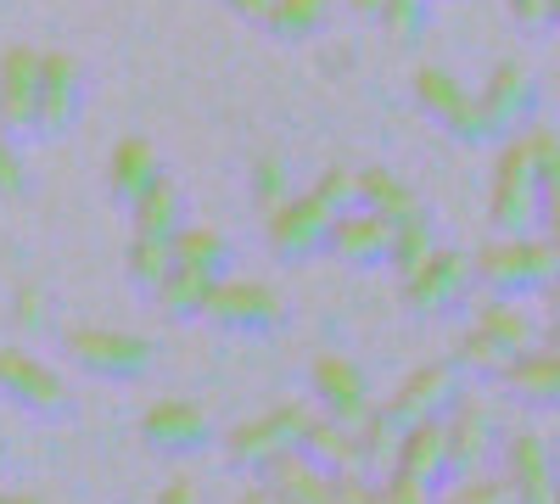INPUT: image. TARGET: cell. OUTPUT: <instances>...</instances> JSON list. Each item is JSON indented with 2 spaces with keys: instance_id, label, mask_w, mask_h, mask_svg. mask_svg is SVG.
Listing matches in <instances>:
<instances>
[{
  "instance_id": "6da1fadb",
  "label": "cell",
  "mask_w": 560,
  "mask_h": 504,
  "mask_svg": "<svg viewBox=\"0 0 560 504\" xmlns=\"http://www.w3.org/2000/svg\"><path fill=\"white\" fill-rule=\"evenodd\" d=\"M471 274H477V286L488 297H527V292H544L555 281L560 263L533 231V236H493L471 258Z\"/></svg>"
},
{
  "instance_id": "7a4b0ae2",
  "label": "cell",
  "mask_w": 560,
  "mask_h": 504,
  "mask_svg": "<svg viewBox=\"0 0 560 504\" xmlns=\"http://www.w3.org/2000/svg\"><path fill=\"white\" fill-rule=\"evenodd\" d=\"M308 421H314V409H308V403H298V398H292V403L264 409V415H253V421H242L236 432L224 437L230 466L247 471V477H264L275 460H287V454H298V448H303Z\"/></svg>"
},
{
  "instance_id": "3957f363",
  "label": "cell",
  "mask_w": 560,
  "mask_h": 504,
  "mask_svg": "<svg viewBox=\"0 0 560 504\" xmlns=\"http://www.w3.org/2000/svg\"><path fill=\"white\" fill-rule=\"evenodd\" d=\"M538 202H544V186H538V168L522 146V134H510L499 146V163H493V186H488V219L499 236H533L538 231Z\"/></svg>"
},
{
  "instance_id": "277c9868",
  "label": "cell",
  "mask_w": 560,
  "mask_h": 504,
  "mask_svg": "<svg viewBox=\"0 0 560 504\" xmlns=\"http://www.w3.org/2000/svg\"><path fill=\"white\" fill-rule=\"evenodd\" d=\"M68 359L84 376L102 382H140L158 364V348L135 331H113V326H73L68 331Z\"/></svg>"
},
{
  "instance_id": "5b68a950",
  "label": "cell",
  "mask_w": 560,
  "mask_h": 504,
  "mask_svg": "<svg viewBox=\"0 0 560 504\" xmlns=\"http://www.w3.org/2000/svg\"><path fill=\"white\" fill-rule=\"evenodd\" d=\"M202 319L213 331H236V337H258L275 331L287 319V303H280L264 281H242V274H219L202 297Z\"/></svg>"
},
{
  "instance_id": "8992f818",
  "label": "cell",
  "mask_w": 560,
  "mask_h": 504,
  "mask_svg": "<svg viewBox=\"0 0 560 504\" xmlns=\"http://www.w3.org/2000/svg\"><path fill=\"white\" fill-rule=\"evenodd\" d=\"M415 102H420V113H427V118H438L454 141H465V146L493 141L488 124H482V107H477V90L465 84V79H454L448 68H438V62L415 68Z\"/></svg>"
},
{
  "instance_id": "52a82bcc",
  "label": "cell",
  "mask_w": 560,
  "mask_h": 504,
  "mask_svg": "<svg viewBox=\"0 0 560 504\" xmlns=\"http://www.w3.org/2000/svg\"><path fill=\"white\" fill-rule=\"evenodd\" d=\"M477 274H471V253H454V247H432L427 258H420L409 274H404V303L415 314H448L459 308L465 297H471Z\"/></svg>"
},
{
  "instance_id": "ba28073f",
  "label": "cell",
  "mask_w": 560,
  "mask_h": 504,
  "mask_svg": "<svg viewBox=\"0 0 560 504\" xmlns=\"http://www.w3.org/2000/svg\"><path fill=\"white\" fill-rule=\"evenodd\" d=\"M443 437H448V482L477 477L493 454V437H499V409L477 392H459L443 409Z\"/></svg>"
},
{
  "instance_id": "9c48e42d",
  "label": "cell",
  "mask_w": 560,
  "mask_h": 504,
  "mask_svg": "<svg viewBox=\"0 0 560 504\" xmlns=\"http://www.w3.org/2000/svg\"><path fill=\"white\" fill-rule=\"evenodd\" d=\"M0 392H7L18 409H28V415H39V421H62L73 409L68 382L45 359H34L28 348H0Z\"/></svg>"
},
{
  "instance_id": "30bf717a",
  "label": "cell",
  "mask_w": 560,
  "mask_h": 504,
  "mask_svg": "<svg viewBox=\"0 0 560 504\" xmlns=\"http://www.w3.org/2000/svg\"><path fill=\"white\" fill-rule=\"evenodd\" d=\"M454 398H459V371H454V359H432V364H420V371H409L404 387H398L387 403H376V409L404 432V426H420V421H438Z\"/></svg>"
},
{
  "instance_id": "8fae6325",
  "label": "cell",
  "mask_w": 560,
  "mask_h": 504,
  "mask_svg": "<svg viewBox=\"0 0 560 504\" xmlns=\"http://www.w3.org/2000/svg\"><path fill=\"white\" fill-rule=\"evenodd\" d=\"M477 107H482V124H488L493 141H510V134H522L527 118H533V107H538L533 73H527L516 57H504V62L488 73V84L477 90Z\"/></svg>"
},
{
  "instance_id": "7c38bea8",
  "label": "cell",
  "mask_w": 560,
  "mask_h": 504,
  "mask_svg": "<svg viewBox=\"0 0 560 504\" xmlns=\"http://www.w3.org/2000/svg\"><path fill=\"white\" fill-rule=\"evenodd\" d=\"M308 392H314V403H319V415H331V421H342V426L370 421V409H376V392H370L364 371H359V364H348L342 353L314 359Z\"/></svg>"
},
{
  "instance_id": "4fadbf2b",
  "label": "cell",
  "mask_w": 560,
  "mask_h": 504,
  "mask_svg": "<svg viewBox=\"0 0 560 504\" xmlns=\"http://www.w3.org/2000/svg\"><path fill=\"white\" fill-rule=\"evenodd\" d=\"M79 118V62L68 51H39V96H34V134L57 141Z\"/></svg>"
},
{
  "instance_id": "5bb4252c",
  "label": "cell",
  "mask_w": 560,
  "mask_h": 504,
  "mask_svg": "<svg viewBox=\"0 0 560 504\" xmlns=\"http://www.w3.org/2000/svg\"><path fill=\"white\" fill-rule=\"evenodd\" d=\"M140 437L158 454H202L213 443V415L191 398H163L140 415Z\"/></svg>"
},
{
  "instance_id": "9a60e30c",
  "label": "cell",
  "mask_w": 560,
  "mask_h": 504,
  "mask_svg": "<svg viewBox=\"0 0 560 504\" xmlns=\"http://www.w3.org/2000/svg\"><path fill=\"white\" fill-rule=\"evenodd\" d=\"M325 236H331V213H325L308 191L292 197V202H280L269 213V247H275V258H287V263L319 258L325 253Z\"/></svg>"
},
{
  "instance_id": "2e32d148",
  "label": "cell",
  "mask_w": 560,
  "mask_h": 504,
  "mask_svg": "<svg viewBox=\"0 0 560 504\" xmlns=\"http://www.w3.org/2000/svg\"><path fill=\"white\" fill-rule=\"evenodd\" d=\"M504 482L516 493V504H555L560 488V466L538 432H510L504 443Z\"/></svg>"
},
{
  "instance_id": "e0dca14e",
  "label": "cell",
  "mask_w": 560,
  "mask_h": 504,
  "mask_svg": "<svg viewBox=\"0 0 560 504\" xmlns=\"http://www.w3.org/2000/svg\"><path fill=\"white\" fill-rule=\"evenodd\" d=\"M325 253L337 263H353V269H382L387 253H393V224L370 208H353V213H337L331 219V236H325Z\"/></svg>"
},
{
  "instance_id": "ac0fdd59",
  "label": "cell",
  "mask_w": 560,
  "mask_h": 504,
  "mask_svg": "<svg viewBox=\"0 0 560 504\" xmlns=\"http://www.w3.org/2000/svg\"><path fill=\"white\" fill-rule=\"evenodd\" d=\"M34 96H39V51L7 45L0 57V124L12 134H34Z\"/></svg>"
},
{
  "instance_id": "d6986e66",
  "label": "cell",
  "mask_w": 560,
  "mask_h": 504,
  "mask_svg": "<svg viewBox=\"0 0 560 504\" xmlns=\"http://www.w3.org/2000/svg\"><path fill=\"white\" fill-rule=\"evenodd\" d=\"M398 477L420 482V488H443L448 482V437H443V415L438 421H420V426H404L398 437Z\"/></svg>"
},
{
  "instance_id": "ffe728a7",
  "label": "cell",
  "mask_w": 560,
  "mask_h": 504,
  "mask_svg": "<svg viewBox=\"0 0 560 504\" xmlns=\"http://www.w3.org/2000/svg\"><path fill=\"white\" fill-rule=\"evenodd\" d=\"M163 174V157H158V146L147 141V134H124V141L113 146V157H107V191L129 208L140 191L152 186V179Z\"/></svg>"
},
{
  "instance_id": "44dd1931",
  "label": "cell",
  "mask_w": 560,
  "mask_h": 504,
  "mask_svg": "<svg viewBox=\"0 0 560 504\" xmlns=\"http://www.w3.org/2000/svg\"><path fill=\"white\" fill-rule=\"evenodd\" d=\"M471 331H482L488 342H499L510 359H522L538 348V331H533V319L510 303V297H482L477 314H471Z\"/></svg>"
},
{
  "instance_id": "7402d4cb",
  "label": "cell",
  "mask_w": 560,
  "mask_h": 504,
  "mask_svg": "<svg viewBox=\"0 0 560 504\" xmlns=\"http://www.w3.org/2000/svg\"><path fill=\"white\" fill-rule=\"evenodd\" d=\"M298 454H303V460H314L325 477H348V471H359L353 426H342V421H331V415H314V421H308Z\"/></svg>"
},
{
  "instance_id": "603a6c76",
  "label": "cell",
  "mask_w": 560,
  "mask_h": 504,
  "mask_svg": "<svg viewBox=\"0 0 560 504\" xmlns=\"http://www.w3.org/2000/svg\"><path fill=\"white\" fill-rule=\"evenodd\" d=\"M129 224H135V236H174L185 224V197L168 174H158L152 186L129 202Z\"/></svg>"
},
{
  "instance_id": "cb8c5ba5",
  "label": "cell",
  "mask_w": 560,
  "mask_h": 504,
  "mask_svg": "<svg viewBox=\"0 0 560 504\" xmlns=\"http://www.w3.org/2000/svg\"><path fill=\"white\" fill-rule=\"evenodd\" d=\"M504 387L527 398V403H560V353L555 348H533L504 371Z\"/></svg>"
},
{
  "instance_id": "d4e9b609",
  "label": "cell",
  "mask_w": 560,
  "mask_h": 504,
  "mask_svg": "<svg viewBox=\"0 0 560 504\" xmlns=\"http://www.w3.org/2000/svg\"><path fill=\"white\" fill-rule=\"evenodd\" d=\"M398 426L382 415V409H370V421H359L353 426V448H359V477H370V482H382V477H393V466H398Z\"/></svg>"
},
{
  "instance_id": "484cf974",
  "label": "cell",
  "mask_w": 560,
  "mask_h": 504,
  "mask_svg": "<svg viewBox=\"0 0 560 504\" xmlns=\"http://www.w3.org/2000/svg\"><path fill=\"white\" fill-rule=\"evenodd\" d=\"M168 247H174L179 269H197V274H208V281H219V274L230 269V242L219 231H208V224H179V231L168 236Z\"/></svg>"
},
{
  "instance_id": "4316f807",
  "label": "cell",
  "mask_w": 560,
  "mask_h": 504,
  "mask_svg": "<svg viewBox=\"0 0 560 504\" xmlns=\"http://www.w3.org/2000/svg\"><path fill=\"white\" fill-rule=\"evenodd\" d=\"M359 208H370V213H382L387 224H398V219L420 213V197L404 186L393 168H359Z\"/></svg>"
},
{
  "instance_id": "83f0119b",
  "label": "cell",
  "mask_w": 560,
  "mask_h": 504,
  "mask_svg": "<svg viewBox=\"0 0 560 504\" xmlns=\"http://www.w3.org/2000/svg\"><path fill=\"white\" fill-rule=\"evenodd\" d=\"M331 23V0H269L264 7V28L275 39H308Z\"/></svg>"
},
{
  "instance_id": "f1b7e54d",
  "label": "cell",
  "mask_w": 560,
  "mask_h": 504,
  "mask_svg": "<svg viewBox=\"0 0 560 504\" xmlns=\"http://www.w3.org/2000/svg\"><path fill=\"white\" fill-rule=\"evenodd\" d=\"M124 269H129V281L152 297V292L168 281V269H174V247H168V236H135L129 253H124Z\"/></svg>"
},
{
  "instance_id": "f546056e",
  "label": "cell",
  "mask_w": 560,
  "mask_h": 504,
  "mask_svg": "<svg viewBox=\"0 0 560 504\" xmlns=\"http://www.w3.org/2000/svg\"><path fill=\"white\" fill-rule=\"evenodd\" d=\"M208 274H197V269H168V281L152 292L158 297V308H163V319H202V297H208Z\"/></svg>"
},
{
  "instance_id": "4dcf8cb0",
  "label": "cell",
  "mask_w": 560,
  "mask_h": 504,
  "mask_svg": "<svg viewBox=\"0 0 560 504\" xmlns=\"http://www.w3.org/2000/svg\"><path fill=\"white\" fill-rule=\"evenodd\" d=\"M448 359H454V371H459V376H477V382H504V371L516 364L499 342H488L482 331H465V337L454 342Z\"/></svg>"
},
{
  "instance_id": "1f68e13d",
  "label": "cell",
  "mask_w": 560,
  "mask_h": 504,
  "mask_svg": "<svg viewBox=\"0 0 560 504\" xmlns=\"http://www.w3.org/2000/svg\"><path fill=\"white\" fill-rule=\"evenodd\" d=\"M292 197H298L292 163L280 152H258L253 157V202H258V213H275L280 202H292Z\"/></svg>"
},
{
  "instance_id": "d6a6232c",
  "label": "cell",
  "mask_w": 560,
  "mask_h": 504,
  "mask_svg": "<svg viewBox=\"0 0 560 504\" xmlns=\"http://www.w3.org/2000/svg\"><path fill=\"white\" fill-rule=\"evenodd\" d=\"M438 247V236H432V219H427V208L420 213H409V219H398L393 224V253H387V263L398 269V274H409L420 258H427Z\"/></svg>"
},
{
  "instance_id": "836d02e7",
  "label": "cell",
  "mask_w": 560,
  "mask_h": 504,
  "mask_svg": "<svg viewBox=\"0 0 560 504\" xmlns=\"http://www.w3.org/2000/svg\"><path fill=\"white\" fill-rule=\"evenodd\" d=\"M12 331L18 337H45V331H51V297H45V286L23 281L12 292Z\"/></svg>"
},
{
  "instance_id": "e575fe53",
  "label": "cell",
  "mask_w": 560,
  "mask_h": 504,
  "mask_svg": "<svg viewBox=\"0 0 560 504\" xmlns=\"http://www.w3.org/2000/svg\"><path fill=\"white\" fill-rule=\"evenodd\" d=\"M432 504H516V493H510V482L504 477H459V482H448Z\"/></svg>"
},
{
  "instance_id": "d590c367",
  "label": "cell",
  "mask_w": 560,
  "mask_h": 504,
  "mask_svg": "<svg viewBox=\"0 0 560 504\" xmlns=\"http://www.w3.org/2000/svg\"><path fill=\"white\" fill-rule=\"evenodd\" d=\"M308 197L331 213V219H337V213H353V208H359V174H353V168H325L314 186H308Z\"/></svg>"
},
{
  "instance_id": "8d00e7d4",
  "label": "cell",
  "mask_w": 560,
  "mask_h": 504,
  "mask_svg": "<svg viewBox=\"0 0 560 504\" xmlns=\"http://www.w3.org/2000/svg\"><path fill=\"white\" fill-rule=\"evenodd\" d=\"M376 17L387 23V34H393V39L415 45L420 34H427V17H432V0H382V12H376Z\"/></svg>"
},
{
  "instance_id": "74e56055",
  "label": "cell",
  "mask_w": 560,
  "mask_h": 504,
  "mask_svg": "<svg viewBox=\"0 0 560 504\" xmlns=\"http://www.w3.org/2000/svg\"><path fill=\"white\" fill-rule=\"evenodd\" d=\"M23 186H28V168L12 146V129L0 124V197H23Z\"/></svg>"
},
{
  "instance_id": "f35d334b",
  "label": "cell",
  "mask_w": 560,
  "mask_h": 504,
  "mask_svg": "<svg viewBox=\"0 0 560 504\" xmlns=\"http://www.w3.org/2000/svg\"><path fill=\"white\" fill-rule=\"evenodd\" d=\"M538 242L555 253L560 263V179H549L544 186V202H538Z\"/></svg>"
},
{
  "instance_id": "ab89813d",
  "label": "cell",
  "mask_w": 560,
  "mask_h": 504,
  "mask_svg": "<svg viewBox=\"0 0 560 504\" xmlns=\"http://www.w3.org/2000/svg\"><path fill=\"white\" fill-rule=\"evenodd\" d=\"M432 499H438L432 488H420V482H409V477L393 471V477L376 482V499H370V504H432Z\"/></svg>"
},
{
  "instance_id": "60d3db41",
  "label": "cell",
  "mask_w": 560,
  "mask_h": 504,
  "mask_svg": "<svg viewBox=\"0 0 560 504\" xmlns=\"http://www.w3.org/2000/svg\"><path fill=\"white\" fill-rule=\"evenodd\" d=\"M510 7V17H516L522 28H549V7L544 0H504Z\"/></svg>"
},
{
  "instance_id": "b9f144b4",
  "label": "cell",
  "mask_w": 560,
  "mask_h": 504,
  "mask_svg": "<svg viewBox=\"0 0 560 504\" xmlns=\"http://www.w3.org/2000/svg\"><path fill=\"white\" fill-rule=\"evenodd\" d=\"M152 504H202V488H197V482H185V477H174Z\"/></svg>"
},
{
  "instance_id": "7bdbcfd3",
  "label": "cell",
  "mask_w": 560,
  "mask_h": 504,
  "mask_svg": "<svg viewBox=\"0 0 560 504\" xmlns=\"http://www.w3.org/2000/svg\"><path fill=\"white\" fill-rule=\"evenodd\" d=\"M224 7L236 12V17H247V23H264V7H269V0H224Z\"/></svg>"
},
{
  "instance_id": "ee69618b",
  "label": "cell",
  "mask_w": 560,
  "mask_h": 504,
  "mask_svg": "<svg viewBox=\"0 0 560 504\" xmlns=\"http://www.w3.org/2000/svg\"><path fill=\"white\" fill-rule=\"evenodd\" d=\"M544 297H549V319H560V274H555L549 286H544Z\"/></svg>"
},
{
  "instance_id": "f6af8a7d",
  "label": "cell",
  "mask_w": 560,
  "mask_h": 504,
  "mask_svg": "<svg viewBox=\"0 0 560 504\" xmlns=\"http://www.w3.org/2000/svg\"><path fill=\"white\" fill-rule=\"evenodd\" d=\"M242 504H280V499H275V488H269V482H264V488H253V493H247V499H242Z\"/></svg>"
},
{
  "instance_id": "bcb514c9",
  "label": "cell",
  "mask_w": 560,
  "mask_h": 504,
  "mask_svg": "<svg viewBox=\"0 0 560 504\" xmlns=\"http://www.w3.org/2000/svg\"><path fill=\"white\" fill-rule=\"evenodd\" d=\"M348 12H359V17H376V12H382V0H348Z\"/></svg>"
},
{
  "instance_id": "7dc6e473",
  "label": "cell",
  "mask_w": 560,
  "mask_h": 504,
  "mask_svg": "<svg viewBox=\"0 0 560 504\" xmlns=\"http://www.w3.org/2000/svg\"><path fill=\"white\" fill-rule=\"evenodd\" d=\"M0 504H45V499H34V493H0Z\"/></svg>"
},
{
  "instance_id": "c3c4849f",
  "label": "cell",
  "mask_w": 560,
  "mask_h": 504,
  "mask_svg": "<svg viewBox=\"0 0 560 504\" xmlns=\"http://www.w3.org/2000/svg\"><path fill=\"white\" fill-rule=\"evenodd\" d=\"M544 7H549V23H560V0H544Z\"/></svg>"
},
{
  "instance_id": "681fc988",
  "label": "cell",
  "mask_w": 560,
  "mask_h": 504,
  "mask_svg": "<svg viewBox=\"0 0 560 504\" xmlns=\"http://www.w3.org/2000/svg\"><path fill=\"white\" fill-rule=\"evenodd\" d=\"M555 504H560V488H555Z\"/></svg>"
}]
</instances>
